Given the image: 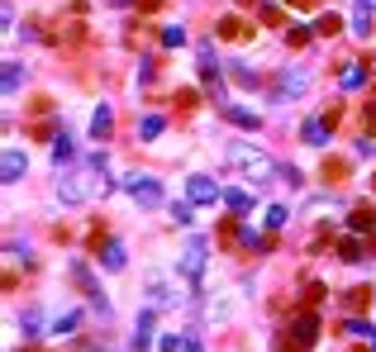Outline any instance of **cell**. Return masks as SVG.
<instances>
[{"instance_id":"6da1fadb","label":"cell","mask_w":376,"mask_h":352,"mask_svg":"<svg viewBox=\"0 0 376 352\" xmlns=\"http://www.w3.org/2000/svg\"><path fill=\"white\" fill-rule=\"evenodd\" d=\"M110 186V158L105 153H96L86 167H67V171H57V200L62 205H81V200H91L96 190Z\"/></svg>"},{"instance_id":"7a4b0ae2","label":"cell","mask_w":376,"mask_h":352,"mask_svg":"<svg viewBox=\"0 0 376 352\" xmlns=\"http://www.w3.org/2000/svg\"><path fill=\"white\" fill-rule=\"evenodd\" d=\"M229 167H239L243 176H253V181H267L271 171H276V162H271L262 148H253V143H234L229 148Z\"/></svg>"},{"instance_id":"3957f363","label":"cell","mask_w":376,"mask_h":352,"mask_svg":"<svg viewBox=\"0 0 376 352\" xmlns=\"http://www.w3.org/2000/svg\"><path fill=\"white\" fill-rule=\"evenodd\" d=\"M205 257H210V247H205V238L200 234H190L186 247H181V257H176V271L186 276L190 286H200V271H205Z\"/></svg>"},{"instance_id":"277c9868","label":"cell","mask_w":376,"mask_h":352,"mask_svg":"<svg viewBox=\"0 0 376 352\" xmlns=\"http://www.w3.org/2000/svg\"><path fill=\"white\" fill-rule=\"evenodd\" d=\"M124 190L134 195V205H143V210H158V205H167V195H162V181H158V176H143V171H134V176H124Z\"/></svg>"},{"instance_id":"5b68a950","label":"cell","mask_w":376,"mask_h":352,"mask_svg":"<svg viewBox=\"0 0 376 352\" xmlns=\"http://www.w3.org/2000/svg\"><path fill=\"white\" fill-rule=\"evenodd\" d=\"M310 91V72L305 67H291V72H281V82L271 86V100H296Z\"/></svg>"},{"instance_id":"8992f818","label":"cell","mask_w":376,"mask_h":352,"mask_svg":"<svg viewBox=\"0 0 376 352\" xmlns=\"http://www.w3.org/2000/svg\"><path fill=\"white\" fill-rule=\"evenodd\" d=\"M186 200H195V205H215V200H224V190H219L215 176H205V171H195L186 181Z\"/></svg>"},{"instance_id":"52a82bcc","label":"cell","mask_w":376,"mask_h":352,"mask_svg":"<svg viewBox=\"0 0 376 352\" xmlns=\"http://www.w3.org/2000/svg\"><path fill=\"white\" fill-rule=\"evenodd\" d=\"M24 171H29V158L20 153V148H5V158H0V176H5V186H15Z\"/></svg>"},{"instance_id":"ba28073f","label":"cell","mask_w":376,"mask_h":352,"mask_svg":"<svg viewBox=\"0 0 376 352\" xmlns=\"http://www.w3.org/2000/svg\"><path fill=\"white\" fill-rule=\"evenodd\" d=\"M224 205H229V215H253V205H257V190H248V186H234V190H224Z\"/></svg>"},{"instance_id":"9c48e42d","label":"cell","mask_w":376,"mask_h":352,"mask_svg":"<svg viewBox=\"0 0 376 352\" xmlns=\"http://www.w3.org/2000/svg\"><path fill=\"white\" fill-rule=\"evenodd\" d=\"M20 328H24V338L33 343V338H43V328H53L48 324V314H43V305H29L24 314H20Z\"/></svg>"},{"instance_id":"30bf717a","label":"cell","mask_w":376,"mask_h":352,"mask_svg":"<svg viewBox=\"0 0 376 352\" xmlns=\"http://www.w3.org/2000/svg\"><path fill=\"white\" fill-rule=\"evenodd\" d=\"M153 314H158L153 305H148V309L138 314V324H134V352H148V348H158V343H153Z\"/></svg>"},{"instance_id":"8fae6325","label":"cell","mask_w":376,"mask_h":352,"mask_svg":"<svg viewBox=\"0 0 376 352\" xmlns=\"http://www.w3.org/2000/svg\"><path fill=\"white\" fill-rule=\"evenodd\" d=\"M291 338L305 343V348H315V338H319V314H300L296 324H291Z\"/></svg>"},{"instance_id":"7c38bea8","label":"cell","mask_w":376,"mask_h":352,"mask_svg":"<svg viewBox=\"0 0 376 352\" xmlns=\"http://www.w3.org/2000/svg\"><path fill=\"white\" fill-rule=\"evenodd\" d=\"M72 158H77V143H72V134H67V129H62V134L53 138V167H57V171H67V167H72Z\"/></svg>"},{"instance_id":"4fadbf2b","label":"cell","mask_w":376,"mask_h":352,"mask_svg":"<svg viewBox=\"0 0 376 352\" xmlns=\"http://www.w3.org/2000/svg\"><path fill=\"white\" fill-rule=\"evenodd\" d=\"M300 138H305L310 148H324V143H329V124L315 114V119H305V124H300Z\"/></svg>"},{"instance_id":"5bb4252c","label":"cell","mask_w":376,"mask_h":352,"mask_svg":"<svg viewBox=\"0 0 376 352\" xmlns=\"http://www.w3.org/2000/svg\"><path fill=\"white\" fill-rule=\"evenodd\" d=\"M105 271H124V262H129V247L119 243V238H105Z\"/></svg>"},{"instance_id":"9a60e30c","label":"cell","mask_w":376,"mask_h":352,"mask_svg":"<svg viewBox=\"0 0 376 352\" xmlns=\"http://www.w3.org/2000/svg\"><path fill=\"white\" fill-rule=\"evenodd\" d=\"M110 134H114V114H110V105H100L91 114V138L100 143V138H110Z\"/></svg>"},{"instance_id":"2e32d148","label":"cell","mask_w":376,"mask_h":352,"mask_svg":"<svg viewBox=\"0 0 376 352\" xmlns=\"http://www.w3.org/2000/svg\"><path fill=\"white\" fill-rule=\"evenodd\" d=\"M162 129H167V119H162V114H143V119H138V138H143V143L162 138Z\"/></svg>"},{"instance_id":"e0dca14e","label":"cell","mask_w":376,"mask_h":352,"mask_svg":"<svg viewBox=\"0 0 376 352\" xmlns=\"http://www.w3.org/2000/svg\"><path fill=\"white\" fill-rule=\"evenodd\" d=\"M219 33H224V38H253V24H243L239 15H224V20H219Z\"/></svg>"},{"instance_id":"ac0fdd59","label":"cell","mask_w":376,"mask_h":352,"mask_svg":"<svg viewBox=\"0 0 376 352\" xmlns=\"http://www.w3.org/2000/svg\"><path fill=\"white\" fill-rule=\"evenodd\" d=\"M367 77H372V72H367L362 62H352L348 72H343V91H362V86H367Z\"/></svg>"},{"instance_id":"d6986e66","label":"cell","mask_w":376,"mask_h":352,"mask_svg":"<svg viewBox=\"0 0 376 352\" xmlns=\"http://www.w3.org/2000/svg\"><path fill=\"white\" fill-rule=\"evenodd\" d=\"M224 114H229V119H234L239 129H257V124H262V119H257L253 109H243V105H229V109H224Z\"/></svg>"},{"instance_id":"ffe728a7","label":"cell","mask_w":376,"mask_h":352,"mask_svg":"<svg viewBox=\"0 0 376 352\" xmlns=\"http://www.w3.org/2000/svg\"><path fill=\"white\" fill-rule=\"evenodd\" d=\"M77 324H81V314H77V309H67V314H57V319H53V328H48V333H57V338H62V333H77Z\"/></svg>"},{"instance_id":"44dd1931","label":"cell","mask_w":376,"mask_h":352,"mask_svg":"<svg viewBox=\"0 0 376 352\" xmlns=\"http://www.w3.org/2000/svg\"><path fill=\"white\" fill-rule=\"evenodd\" d=\"M20 82H24V67H20V62H5V95H15V91H20Z\"/></svg>"},{"instance_id":"7402d4cb","label":"cell","mask_w":376,"mask_h":352,"mask_svg":"<svg viewBox=\"0 0 376 352\" xmlns=\"http://www.w3.org/2000/svg\"><path fill=\"white\" fill-rule=\"evenodd\" d=\"M348 229H352V234H367V229H376V215H372V210H352Z\"/></svg>"},{"instance_id":"603a6c76","label":"cell","mask_w":376,"mask_h":352,"mask_svg":"<svg viewBox=\"0 0 376 352\" xmlns=\"http://www.w3.org/2000/svg\"><path fill=\"white\" fill-rule=\"evenodd\" d=\"M234 82L248 86V91H257V82H262V77H257V72H253L248 62H234Z\"/></svg>"},{"instance_id":"cb8c5ba5","label":"cell","mask_w":376,"mask_h":352,"mask_svg":"<svg viewBox=\"0 0 376 352\" xmlns=\"http://www.w3.org/2000/svg\"><path fill=\"white\" fill-rule=\"evenodd\" d=\"M338 29H343V20H338L333 10H329V15H319V20H315V33H324V38H333Z\"/></svg>"},{"instance_id":"d4e9b609","label":"cell","mask_w":376,"mask_h":352,"mask_svg":"<svg viewBox=\"0 0 376 352\" xmlns=\"http://www.w3.org/2000/svg\"><path fill=\"white\" fill-rule=\"evenodd\" d=\"M158 352H186V333H162Z\"/></svg>"},{"instance_id":"484cf974","label":"cell","mask_w":376,"mask_h":352,"mask_svg":"<svg viewBox=\"0 0 376 352\" xmlns=\"http://www.w3.org/2000/svg\"><path fill=\"white\" fill-rule=\"evenodd\" d=\"M172 219L176 224H190L195 219V200H172Z\"/></svg>"},{"instance_id":"4316f807","label":"cell","mask_w":376,"mask_h":352,"mask_svg":"<svg viewBox=\"0 0 376 352\" xmlns=\"http://www.w3.org/2000/svg\"><path fill=\"white\" fill-rule=\"evenodd\" d=\"M181 43H186V29H181V24L162 29V48H181Z\"/></svg>"},{"instance_id":"83f0119b","label":"cell","mask_w":376,"mask_h":352,"mask_svg":"<svg viewBox=\"0 0 376 352\" xmlns=\"http://www.w3.org/2000/svg\"><path fill=\"white\" fill-rule=\"evenodd\" d=\"M348 333H352V338H367V343H376V324H367V319H348Z\"/></svg>"},{"instance_id":"f1b7e54d","label":"cell","mask_w":376,"mask_h":352,"mask_svg":"<svg viewBox=\"0 0 376 352\" xmlns=\"http://www.w3.org/2000/svg\"><path fill=\"white\" fill-rule=\"evenodd\" d=\"M310 38H315V29H305V24H296V29H286V43H291V48H305V43H310Z\"/></svg>"},{"instance_id":"f546056e","label":"cell","mask_w":376,"mask_h":352,"mask_svg":"<svg viewBox=\"0 0 376 352\" xmlns=\"http://www.w3.org/2000/svg\"><path fill=\"white\" fill-rule=\"evenodd\" d=\"M338 257H343V262H362V243H357V238H343V243H338Z\"/></svg>"},{"instance_id":"4dcf8cb0","label":"cell","mask_w":376,"mask_h":352,"mask_svg":"<svg viewBox=\"0 0 376 352\" xmlns=\"http://www.w3.org/2000/svg\"><path fill=\"white\" fill-rule=\"evenodd\" d=\"M286 219H291L286 205H271V210H267V229H286Z\"/></svg>"},{"instance_id":"1f68e13d","label":"cell","mask_w":376,"mask_h":352,"mask_svg":"<svg viewBox=\"0 0 376 352\" xmlns=\"http://www.w3.org/2000/svg\"><path fill=\"white\" fill-rule=\"evenodd\" d=\"M362 129L376 134V100H367V109H362Z\"/></svg>"},{"instance_id":"d6a6232c","label":"cell","mask_w":376,"mask_h":352,"mask_svg":"<svg viewBox=\"0 0 376 352\" xmlns=\"http://www.w3.org/2000/svg\"><path fill=\"white\" fill-rule=\"evenodd\" d=\"M286 5H300V10H305V5H315V0H286Z\"/></svg>"},{"instance_id":"836d02e7","label":"cell","mask_w":376,"mask_h":352,"mask_svg":"<svg viewBox=\"0 0 376 352\" xmlns=\"http://www.w3.org/2000/svg\"><path fill=\"white\" fill-rule=\"evenodd\" d=\"M110 5H134V0H110Z\"/></svg>"},{"instance_id":"e575fe53","label":"cell","mask_w":376,"mask_h":352,"mask_svg":"<svg viewBox=\"0 0 376 352\" xmlns=\"http://www.w3.org/2000/svg\"><path fill=\"white\" fill-rule=\"evenodd\" d=\"M239 5H262V0H239Z\"/></svg>"},{"instance_id":"d590c367","label":"cell","mask_w":376,"mask_h":352,"mask_svg":"<svg viewBox=\"0 0 376 352\" xmlns=\"http://www.w3.org/2000/svg\"><path fill=\"white\" fill-rule=\"evenodd\" d=\"M372 352H376V343H372Z\"/></svg>"}]
</instances>
